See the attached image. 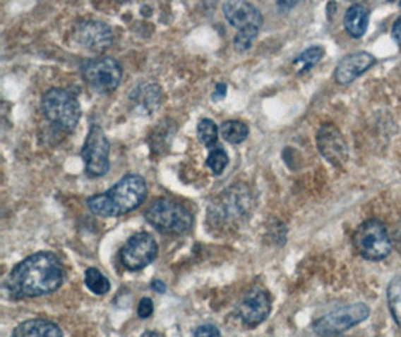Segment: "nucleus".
Returning <instances> with one entry per match:
<instances>
[{"mask_svg": "<svg viewBox=\"0 0 401 337\" xmlns=\"http://www.w3.org/2000/svg\"><path fill=\"white\" fill-rule=\"evenodd\" d=\"M85 285L88 290L97 295H104L110 291L112 283L105 276L95 267H89L85 273Z\"/></svg>", "mask_w": 401, "mask_h": 337, "instance_id": "obj_22", "label": "nucleus"}, {"mask_svg": "<svg viewBox=\"0 0 401 337\" xmlns=\"http://www.w3.org/2000/svg\"><path fill=\"white\" fill-rule=\"evenodd\" d=\"M194 337H221V331L217 326L205 324V326H200L196 329Z\"/></svg>", "mask_w": 401, "mask_h": 337, "instance_id": "obj_26", "label": "nucleus"}, {"mask_svg": "<svg viewBox=\"0 0 401 337\" xmlns=\"http://www.w3.org/2000/svg\"><path fill=\"white\" fill-rule=\"evenodd\" d=\"M137 314L141 319H146L153 314V302L150 298L145 297V298L140 300L138 307H137Z\"/></svg>", "mask_w": 401, "mask_h": 337, "instance_id": "obj_27", "label": "nucleus"}, {"mask_svg": "<svg viewBox=\"0 0 401 337\" xmlns=\"http://www.w3.org/2000/svg\"><path fill=\"white\" fill-rule=\"evenodd\" d=\"M148 197L146 180L138 174L122 177L112 189L88 200L90 213L101 218H119L138 209Z\"/></svg>", "mask_w": 401, "mask_h": 337, "instance_id": "obj_2", "label": "nucleus"}, {"mask_svg": "<svg viewBox=\"0 0 401 337\" xmlns=\"http://www.w3.org/2000/svg\"><path fill=\"white\" fill-rule=\"evenodd\" d=\"M250 129L241 120H227L221 125V135L230 144H241L249 138Z\"/></svg>", "mask_w": 401, "mask_h": 337, "instance_id": "obj_20", "label": "nucleus"}, {"mask_svg": "<svg viewBox=\"0 0 401 337\" xmlns=\"http://www.w3.org/2000/svg\"><path fill=\"white\" fill-rule=\"evenodd\" d=\"M222 12L226 20L233 27L239 30H261L263 24V16L253 4L249 2H226L222 5Z\"/></svg>", "mask_w": 401, "mask_h": 337, "instance_id": "obj_14", "label": "nucleus"}, {"mask_svg": "<svg viewBox=\"0 0 401 337\" xmlns=\"http://www.w3.org/2000/svg\"><path fill=\"white\" fill-rule=\"evenodd\" d=\"M352 242L358 254L369 261H382L393 250V238L386 225L379 219H369L361 223Z\"/></svg>", "mask_w": 401, "mask_h": 337, "instance_id": "obj_6", "label": "nucleus"}, {"mask_svg": "<svg viewBox=\"0 0 401 337\" xmlns=\"http://www.w3.org/2000/svg\"><path fill=\"white\" fill-rule=\"evenodd\" d=\"M218 135H220V129L215 125L214 120L210 118L200 120L197 125V137L206 149L210 150L218 146Z\"/></svg>", "mask_w": 401, "mask_h": 337, "instance_id": "obj_21", "label": "nucleus"}, {"mask_svg": "<svg viewBox=\"0 0 401 337\" xmlns=\"http://www.w3.org/2000/svg\"><path fill=\"white\" fill-rule=\"evenodd\" d=\"M81 75L88 86L98 93H112L121 86L124 71L113 57H95L81 66Z\"/></svg>", "mask_w": 401, "mask_h": 337, "instance_id": "obj_7", "label": "nucleus"}, {"mask_svg": "<svg viewBox=\"0 0 401 337\" xmlns=\"http://www.w3.org/2000/svg\"><path fill=\"white\" fill-rule=\"evenodd\" d=\"M393 245L395 246V249L401 254V219H400V222L397 225V230H395V233L393 235Z\"/></svg>", "mask_w": 401, "mask_h": 337, "instance_id": "obj_29", "label": "nucleus"}, {"mask_svg": "<svg viewBox=\"0 0 401 337\" xmlns=\"http://www.w3.org/2000/svg\"><path fill=\"white\" fill-rule=\"evenodd\" d=\"M150 286H152V290L153 291H158L160 294H164L166 293V283H164L162 281H160V279H155L153 281L152 283H150Z\"/></svg>", "mask_w": 401, "mask_h": 337, "instance_id": "obj_31", "label": "nucleus"}, {"mask_svg": "<svg viewBox=\"0 0 401 337\" xmlns=\"http://www.w3.org/2000/svg\"><path fill=\"white\" fill-rule=\"evenodd\" d=\"M145 219L164 234H185L194 225L193 213L182 204L169 198L152 201L145 212Z\"/></svg>", "mask_w": 401, "mask_h": 337, "instance_id": "obj_4", "label": "nucleus"}, {"mask_svg": "<svg viewBox=\"0 0 401 337\" xmlns=\"http://www.w3.org/2000/svg\"><path fill=\"white\" fill-rule=\"evenodd\" d=\"M41 110L49 123L59 130H74L80 122L81 108L76 96L65 89H50L42 96Z\"/></svg>", "mask_w": 401, "mask_h": 337, "instance_id": "obj_5", "label": "nucleus"}, {"mask_svg": "<svg viewBox=\"0 0 401 337\" xmlns=\"http://www.w3.org/2000/svg\"><path fill=\"white\" fill-rule=\"evenodd\" d=\"M257 35H258V30H254V29L239 30L238 33H236L234 41H233L234 50H238V51H246V50H250L253 42H254L256 38H257Z\"/></svg>", "mask_w": 401, "mask_h": 337, "instance_id": "obj_25", "label": "nucleus"}, {"mask_svg": "<svg viewBox=\"0 0 401 337\" xmlns=\"http://www.w3.org/2000/svg\"><path fill=\"white\" fill-rule=\"evenodd\" d=\"M325 56V50L323 47L321 45H314L306 48L304 53H301L297 59H294L293 65L298 68V74L302 75L305 72H309L310 69H313Z\"/></svg>", "mask_w": 401, "mask_h": 337, "instance_id": "obj_19", "label": "nucleus"}, {"mask_svg": "<svg viewBox=\"0 0 401 337\" xmlns=\"http://www.w3.org/2000/svg\"><path fill=\"white\" fill-rule=\"evenodd\" d=\"M158 257V245L149 233H137L126 240L121 250L124 267L131 271H140Z\"/></svg>", "mask_w": 401, "mask_h": 337, "instance_id": "obj_10", "label": "nucleus"}, {"mask_svg": "<svg viewBox=\"0 0 401 337\" xmlns=\"http://www.w3.org/2000/svg\"><path fill=\"white\" fill-rule=\"evenodd\" d=\"M388 306L391 310L394 321L401 327V278H394L388 285Z\"/></svg>", "mask_w": 401, "mask_h": 337, "instance_id": "obj_23", "label": "nucleus"}, {"mask_svg": "<svg viewBox=\"0 0 401 337\" xmlns=\"http://www.w3.org/2000/svg\"><path fill=\"white\" fill-rule=\"evenodd\" d=\"M227 93V86L224 82H220L217 84V87H215V92H214V99H222L224 96H226Z\"/></svg>", "mask_w": 401, "mask_h": 337, "instance_id": "obj_30", "label": "nucleus"}, {"mask_svg": "<svg viewBox=\"0 0 401 337\" xmlns=\"http://www.w3.org/2000/svg\"><path fill=\"white\" fill-rule=\"evenodd\" d=\"M273 303L269 294L262 288H253L236 305V315L246 327H257L270 314Z\"/></svg>", "mask_w": 401, "mask_h": 337, "instance_id": "obj_12", "label": "nucleus"}, {"mask_svg": "<svg viewBox=\"0 0 401 337\" xmlns=\"http://www.w3.org/2000/svg\"><path fill=\"white\" fill-rule=\"evenodd\" d=\"M393 38L397 42V45L401 48V16L395 20L393 27Z\"/></svg>", "mask_w": 401, "mask_h": 337, "instance_id": "obj_28", "label": "nucleus"}, {"mask_svg": "<svg viewBox=\"0 0 401 337\" xmlns=\"http://www.w3.org/2000/svg\"><path fill=\"white\" fill-rule=\"evenodd\" d=\"M129 99H131L138 113L150 114L161 105L162 92L161 87L155 82L140 84V86H137L131 92V94H129Z\"/></svg>", "mask_w": 401, "mask_h": 337, "instance_id": "obj_16", "label": "nucleus"}, {"mask_svg": "<svg viewBox=\"0 0 401 337\" xmlns=\"http://www.w3.org/2000/svg\"><path fill=\"white\" fill-rule=\"evenodd\" d=\"M65 282V269L53 252H37L9 271L5 288L13 298H35L56 293Z\"/></svg>", "mask_w": 401, "mask_h": 337, "instance_id": "obj_1", "label": "nucleus"}, {"mask_svg": "<svg viewBox=\"0 0 401 337\" xmlns=\"http://www.w3.org/2000/svg\"><path fill=\"white\" fill-rule=\"evenodd\" d=\"M11 337H64V333L57 324L35 318L18 324Z\"/></svg>", "mask_w": 401, "mask_h": 337, "instance_id": "obj_17", "label": "nucleus"}, {"mask_svg": "<svg viewBox=\"0 0 401 337\" xmlns=\"http://www.w3.org/2000/svg\"><path fill=\"white\" fill-rule=\"evenodd\" d=\"M81 158L86 164V174L92 178L102 177L110 170V142L100 125H92L81 147Z\"/></svg>", "mask_w": 401, "mask_h": 337, "instance_id": "obj_9", "label": "nucleus"}, {"mask_svg": "<svg viewBox=\"0 0 401 337\" xmlns=\"http://www.w3.org/2000/svg\"><path fill=\"white\" fill-rule=\"evenodd\" d=\"M376 65V57L367 51L353 53L341 59V62L335 68V81L341 86H347L369 69Z\"/></svg>", "mask_w": 401, "mask_h": 337, "instance_id": "obj_15", "label": "nucleus"}, {"mask_svg": "<svg viewBox=\"0 0 401 337\" xmlns=\"http://www.w3.org/2000/svg\"><path fill=\"white\" fill-rule=\"evenodd\" d=\"M317 147L323 158L335 168H343L349 159L347 142L340 129L333 123H326L318 129Z\"/></svg>", "mask_w": 401, "mask_h": 337, "instance_id": "obj_13", "label": "nucleus"}, {"mask_svg": "<svg viewBox=\"0 0 401 337\" xmlns=\"http://www.w3.org/2000/svg\"><path fill=\"white\" fill-rule=\"evenodd\" d=\"M140 337H161V334L157 333V331H146V333L141 334Z\"/></svg>", "mask_w": 401, "mask_h": 337, "instance_id": "obj_32", "label": "nucleus"}, {"mask_svg": "<svg viewBox=\"0 0 401 337\" xmlns=\"http://www.w3.org/2000/svg\"><path fill=\"white\" fill-rule=\"evenodd\" d=\"M73 39L88 51L104 53L112 47L114 35L109 24L98 20H83L76 24Z\"/></svg>", "mask_w": 401, "mask_h": 337, "instance_id": "obj_11", "label": "nucleus"}, {"mask_svg": "<svg viewBox=\"0 0 401 337\" xmlns=\"http://www.w3.org/2000/svg\"><path fill=\"white\" fill-rule=\"evenodd\" d=\"M208 168H210L212 173L220 176L222 171L226 170V166L229 165V154L221 146H217L214 149H210L208 159H206Z\"/></svg>", "mask_w": 401, "mask_h": 337, "instance_id": "obj_24", "label": "nucleus"}, {"mask_svg": "<svg viewBox=\"0 0 401 337\" xmlns=\"http://www.w3.org/2000/svg\"><path fill=\"white\" fill-rule=\"evenodd\" d=\"M369 317L370 307L365 303L347 305L318 318L313 324V330L316 334L322 337H331L358 326L359 322L365 321Z\"/></svg>", "mask_w": 401, "mask_h": 337, "instance_id": "obj_8", "label": "nucleus"}, {"mask_svg": "<svg viewBox=\"0 0 401 337\" xmlns=\"http://www.w3.org/2000/svg\"><path fill=\"white\" fill-rule=\"evenodd\" d=\"M370 21V9L362 5V4H355L352 5L345 16V29L346 32L352 36V38L359 39L367 32Z\"/></svg>", "mask_w": 401, "mask_h": 337, "instance_id": "obj_18", "label": "nucleus"}, {"mask_svg": "<svg viewBox=\"0 0 401 337\" xmlns=\"http://www.w3.org/2000/svg\"><path fill=\"white\" fill-rule=\"evenodd\" d=\"M254 209V195L251 189L244 183H236L210 202L208 209L209 223L215 228H229L242 225L250 218Z\"/></svg>", "mask_w": 401, "mask_h": 337, "instance_id": "obj_3", "label": "nucleus"}]
</instances>
